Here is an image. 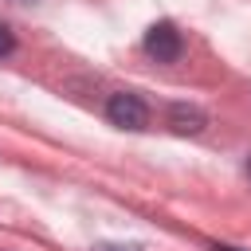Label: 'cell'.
Here are the masks:
<instances>
[{
  "mask_svg": "<svg viewBox=\"0 0 251 251\" xmlns=\"http://www.w3.org/2000/svg\"><path fill=\"white\" fill-rule=\"evenodd\" d=\"M106 118L114 126H122V129H145L149 126V106L133 90H114L106 98Z\"/></svg>",
  "mask_w": 251,
  "mask_h": 251,
  "instance_id": "cell-1",
  "label": "cell"
},
{
  "mask_svg": "<svg viewBox=\"0 0 251 251\" xmlns=\"http://www.w3.org/2000/svg\"><path fill=\"white\" fill-rule=\"evenodd\" d=\"M145 51H149L157 63H176V59L184 55V39H180V31H176L173 24H153V27L145 31Z\"/></svg>",
  "mask_w": 251,
  "mask_h": 251,
  "instance_id": "cell-2",
  "label": "cell"
},
{
  "mask_svg": "<svg viewBox=\"0 0 251 251\" xmlns=\"http://www.w3.org/2000/svg\"><path fill=\"white\" fill-rule=\"evenodd\" d=\"M169 126H173L176 133H200V129L208 126V114H204L200 106L173 102V106H169Z\"/></svg>",
  "mask_w": 251,
  "mask_h": 251,
  "instance_id": "cell-3",
  "label": "cell"
},
{
  "mask_svg": "<svg viewBox=\"0 0 251 251\" xmlns=\"http://www.w3.org/2000/svg\"><path fill=\"white\" fill-rule=\"evenodd\" d=\"M16 51V35H12V27L8 24H0V59L4 55H12Z\"/></svg>",
  "mask_w": 251,
  "mask_h": 251,
  "instance_id": "cell-4",
  "label": "cell"
},
{
  "mask_svg": "<svg viewBox=\"0 0 251 251\" xmlns=\"http://www.w3.org/2000/svg\"><path fill=\"white\" fill-rule=\"evenodd\" d=\"M94 251H141V243H98Z\"/></svg>",
  "mask_w": 251,
  "mask_h": 251,
  "instance_id": "cell-5",
  "label": "cell"
},
{
  "mask_svg": "<svg viewBox=\"0 0 251 251\" xmlns=\"http://www.w3.org/2000/svg\"><path fill=\"white\" fill-rule=\"evenodd\" d=\"M212 251H243V247H235V243H216Z\"/></svg>",
  "mask_w": 251,
  "mask_h": 251,
  "instance_id": "cell-6",
  "label": "cell"
},
{
  "mask_svg": "<svg viewBox=\"0 0 251 251\" xmlns=\"http://www.w3.org/2000/svg\"><path fill=\"white\" fill-rule=\"evenodd\" d=\"M247 173H251V161H247Z\"/></svg>",
  "mask_w": 251,
  "mask_h": 251,
  "instance_id": "cell-7",
  "label": "cell"
}]
</instances>
